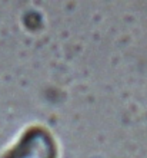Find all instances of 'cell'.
Returning a JSON list of instances; mask_svg holds the SVG:
<instances>
[{"mask_svg": "<svg viewBox=\"0 0 147 158\" xmlns=\"http://www.w3.org/2000/svg\"><path fill=\"white\" fill-rule=\"evenodd\" d=\"M53 150L50 138L41 131H34L23 139L12 158H53Z\"/></svg>", "mask_w": 147, "mask_h": 158, "instance_id": "cell-1", "label": "cell"}]
</instances>
